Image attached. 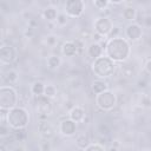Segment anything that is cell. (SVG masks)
<instances>
[{"instance_id": "obj_1", "label": "cell", "mask_w": 151, "mask_h": 151, "mask_svg": "<svg viewBox=\"0 0 151 151\" xmlns=\"http://www.w3.org/2000/svg\"><path fill=\"white\" fill-rule=\"evenodd\" d=\"M104 51L105 55L113 63H124L131 54V45L123 37H113L106 42Z\"/></svg>"}, {"instance_id": "obj_2", "label": "cell", "mask_w": 151, "mask_h": 151, "mask_svg": "<svg viewBox=\"0 0 151 151\" xmlns=\"http://www.w3.org/2000/svg\"><path fill=\"white\" fill-rule=\"evenodd\" d=\"M7 125L14 130H24L29 123V113L25 107L14 106L6 113Z\"/></svg>"}, {"instance_id": "obj_3", "label": "cell", "mask_w": 151, "mask_h": 151, "mask_svg": "<svg viewBox=\"0 0 151 151\" xmlns=\"http://www.w3.org/2000/svg\"><path fill=\"white\" fill-rule=\"evenodd\" d=\"M116 63H113L111 59H109L106 55H101L93 60L92 63V72L98 79H106L113 76L116 72Z\"/></svg>"}, {"instance_id": "obj_4", "label": "cell", "mask_w": 151, "mask_h": 151, "mask_svg": "<svg viewBox=\"0 0 151 151\" xmlns=\"http://www.w3.org/2000/svg\"><path fill=\"white\" fill-rule=\"evenodd\" d=\"M18 92L12 86H0V110L8 111L17 106Z\"/></svg>"}, {"instance_id": "obj_5", "label": "cell", "mask_w": 151, "mask_h": 151, "mask_svg": "<svg viewBox=\"0 0 151 151\" xmlns=\"http://www.w3.org/2000/svg\"><path fill=\"white\" fill-rule=\"evenodd\" d=\"M94 101H96V105L100 110H103V111H111L117 105V96H116V93L113 91L107 88L104 92H101L99 94H96Z\"/></svg>"}, {"instance_id": "obj_6", "label": "cell", "mask_w": 151, "mask_h": 151, "mask_svg": "<svg viewBox=\"0 0 151 151\" xmlns=\"http://www.w3.org/2000/svg\"><path fill=\"white\" fill-rule=\"evenodd\" d=\"M93 28L97 34L103 38H106L113 31V22L107 17H98L93 22Z\"/></svg>"}, {"instance_id": "obj_7", "label": "cell", "mask_w": 151, "mask_h": 151, "mask_svg": "<svg viewBox=\"0 0 151 151\" xmlns=\"http://www.w3.org/2000/svg\"><path fill=\"white\" fill-rule=\"evenodd\" d=\"M85 2L83 0H67L64 5V13L67 18H79L84 13Z\"/></svg>"}, {"instance_id": "obj_8", "label": "cell", "mask_w": 151, "mask_h": 151, "mask_svg": "<svg viewBox=\"0 0 151 151\" xmlns=\"http://www.w3.org/2000/svg\"><path fill=\"white\" fill-rule=\"evenodd\" d=\"M17 59V50L12 45L0 46V63L4 65H11Z\"/></svg>"}, {"instance_id": "obj_9", "label": "cell", "mask_w": 151, "mask_h": 151, "mask_svg": "<svg viewBox=\"0 0 151 151\" xmlns=\"http://www.w3.org/2000/svg\"><path fill=\"white\" fill-rule=\"evenodd\" d=\"M125 35H126V40L129 41H132V42H134V41H138V40H140L142 39V37H143V28H142V26L139 25V24H137V22H130L127 26H126V28H125Z\"/></svg>"}, {"instance_id": "obj_10", "label": "cell", "mask_w": 151, "mask_h": 151, "mask_svg": "<svg viewBox=\"0 0 151 151\" xmlns=\"http://www.w3.org/2000/svg\"><path fill=\"white\" fill-rule=\"evenodd\" d=\"M59 131L65 137H72L76 134L77 131V123H74L71 119H64L59 124Z\"/></svg>"}, {"instance_id": "obj_11", "label": "cell", "mask_w": 151, "mask_h": 151, "mask_svg": "<svg viewBox=\"0 0 151 151\" xmlns=\"http://www.w3.org/2000/svg\"><path fill=\"white\" fill-rule=\"evenodd\" d=\"M38 131H39L40 136L44 139H47V140L54 134V129L51 125V123L47 122V120H40L38 123Z\"/></svg>"}, {"instance_id": "obj_12", "label": "cell", "mask_w": 151, "mask_h": 151, "mask_svg": "<svg viewBox=\"0 0 151 151\" xmlns=\"http://www.w3.org/2000/svg\"><path fill=\"white\" fill-rule=\"evenodd\" d=\"M68 119L73 120L74 123H80L85 119V110L80 106H73L68 111Z\"/></svg>"}, {"instance_id": "obj_13", "label": "cell", "mask_w": 151, "mask_h": 151, "mask_svg": "<svg viewBox=\"0 0 151 151\" xmlns=\"http://www.w3.org/2000/svg\"><path fill=\"white\" fill-rule=\"evenodd\" d=\"M78 52H79V50H78L74 41H66L61 46V53L65 57H68V58L74 57V55L78 54Z\"/></svg>"}, {"instance_id": "obj_14", "label": "cell", "mask_w": 151, "mask_h": 151, "mask_svg": "<svg viewBox=\"0 0 151 151\" xmlns=\"http://www.w3.org/2000/svg\"><path fill=\"white\" fill-rule=\"evenodd\" d=\"M103 51H104V47L101 46L100 42H91L87 47V54L90 58H92L93 60L101 57L103 55Z\"/></svg>"}, {"instance_id": "obj_15", "label": "cell", "mask_w": 151, "mask_h": 151, "mask_svg": "<svg viewBox=\"0 0 151 151\" xmlns=\"http://www.w3.org/2000/svg\"><path fill=\"white\" fill-rule=\"evenodd\" d=\"M38 100H37V105H38V109L40 110V112L45 116L50 114L51 110H52V105H51V100L48 98H46L45 96H40V97H37Z\"/></svg>"}, {"instance_id": "obj_16", "label": "cell", "mask_w": 151, "mask_h": 151, "mask_svg": "<svg viewBox=\"0 0 151 151\" xmlns=\"http://www.w3.org/2000/svg\"><path fill=\"white\" fill-rule=\"evenodd\" d=\"M58 9L53 6H48L46 7L44 11H42V17L48 21V22H54L57 20V17H58Z\"/></svg>"}, {"instance_id": "obj_17", "label": "cell", "mask_w": 151, "mask_h": 151, "mask_svg": "<svg viewBox=\"0 0 151 151\" xmlns=\"http://www.w3.org/2000/svg\"><path fill=\"white\" fill-rule=\"evenodd\" d=\"M18 79V72L15 70H8L2 74V80L6 86H11Z\"/></svg>"}, {"instance_id": "obj_18", "label": "cell", "mask_w": 151, "mask_h": 151, "mask_svg": "<svg viewBox=\"0 0 151 151\" xmlns=\"http://www.w3.org/2000/svg\"><path fill=\"white\" fill-rule=\"evenodd\" d=\"M109 88V85L105 80L103 79H96L93 83H92V91L94 94H99L101 92H104L105 90Z\"/></svg>"}, {"instance_id": "obj_19", "label": "cell", "mask_w": 151, "mask_h": 151, "mask_svg": "<svg viewBox=\"0 0 151 151\" xmlns=\"http://www.w3.org/2000/svg\"><path fill=\"white\" fill-rule=\"evenodd\" d=\"M46 64H47V67L50 70H57L61 65V58L57 54H51V55L47 57Z\"/></svg>"}, {"instance_id": "obj_20", "label": "cell", "mask_w": 151, "mask_h": 151, "mask_svg": "<svg viewBox=\"0 0 151 151\" xmlns=\"http://www.w3.org/2000/svg\"><path fill=\"white\" fill-rule=\"evenodd\" d=\"M122 15H123V18H124L125 20H127V21H132V22H133V21L136 20V17H137V11H136L134 7H132V6H127V7H125V8L123 9Z\"/></svg>"}, {"instance_id": "obj_21", "label": "cell", "mask_w": 151, "mask_h": 151, "mask_svg": "<svg viewBox=\"0 0 151 151\" xmlns=\"http://www.w3.org/2000/svg\"><path fill=\"white\" fill-rule=\"evenodd\" d=\"M44 88H45V84H44L42 81L38 80V81H34V83L32 84V86H31V92H32L33 96L40 97V96L44 94Z\"/></svg>"}, {"instance_id": "obj_22", "label": "cell", "mask_w": 151, "mask_h": 151, "mask_svg": "<svg viewBox=\"0 0 151 151\" xmlns=\"http://www.w3.org/2000/svg\"><path fill=\"white\" fill-rule=\"evenodd\" d=\"M57 94V87L52 84H48V85H45V88H44V94L46 98L51 99V98H54Z\"/></svg>"}, {"instance_id": "obj_23", "label": "cell", "mask_w": 151, "mask_h": 151, "mask_svg": "<svg viewBox=\"0 0 151 151\" xmlns=\"http://www.w3.org/2000/svg\"><path fill=\"white\" fill-rule=\"evenodd\" d=\"M76 144H77V146H78L80 150H84V149L90 144L87 136H85V134H79V136L76 138Z\"/></svg>"}, {"instance_id": "obj_24", "label": "cell", "mask_w": 151, "mask_h": 151, "mask_svg": "<svg viewBox=\"0 0 151 151\" xmlns=\"http://www.w3.org/2000/svg\"><path fill=\"white\" fill-rule=\"evenodd\" d=\"M120 71H122V73L125 77H133V74H134V70H133V66L132 65L122 64L120 65Z\"/></svg>"}, {"instance_id": "obj_25", "label": "cell", "mask_w": 151, "mask_h": 151, "mask_svg": "<svg viewBox=\"0 0 151 151\" xmlns=\"http://www.w3.org/2000/svg\"><path fill=\"white\" fill-rule=\"evenodd\" d=\"M81 151H107L101 144H99V143H90L84 150H81Z\"/></svg>"}, {"instance_id": "obj_26", "label": "cell", "mask_w": 151, "mask_h": 151, "mask_svg": "<svg viewBox=\"0 0 151 151\" xmlns=\"http://www.w3.org/2000/svg\"><path fill=\"white\" fill-rule=\"evenodd\" d=\"M92 5L97 9L103 11V9H106L110 6V2H109V0H94V1H92Z\"/></svg>"}, {"instance_id": "obj_27", "label": "cell", "mask_w": 151, "mask_h": 151, "mask_svg": "<svg viewBox=\"0 0 151 151\" xmlns=\"http://www.w3.org/2000/svg\"><path fill=\"white\" fill-rule=\"evenodd\" d=\"M57 24H59V25H65L66 22H67V17H66V14L65 13H60V14H58V17H57Z\"/></svg>"}, {"instance_id": "obj_28", "label": "cell", "mask_w": 151, "mask_h": 151, "mask_svg": "<svg viewBox=\"0 0 151 151\" xmlns=\"http://www.w3.org/2000/svg\"><path fill=\"white\" fill-rule=\"evenodd\" d=\"M140 105L145 109H149L150 107V98L147 94H144L142 96V100H140Z\"/></svg>"}, {"instance_id": "obj_29", "label": "cell", "mask_w": 151, "mask_h": 151, "mask_svg": "<svg viewBox=\"0 0 151 151\" xmlns=\"http://www.w3.org/2000/svg\"><path fill=\"white\" fill-rule=\"evenodd\" d=\"M57 37L55 35H48L47 37V39H46V42H47V45H50V46H54L55 44H57Z\"/></svg>"}, {"instance_id": "obj_30", "label": "cell", "mask_w": 151, "mask_h": 151, "mask_svg": "<svg viewBox=\"0 0 151 151\" xmlns=\"http://www.w3.org/2000/svg\"><path fill=\"white\" fill-rule=\"evenodd\" d=\"M40 147H41V151H50V147H51V145H50V142H48L47 139H45V140L41 143Z\"/></svg>"}, {"instance_id": "obj_31", "label": "cell", "mask_w": 151, "mask_h": 151, "mask_svg": "<svg viewBox=\"0 0 151 151\" xmlns=\"http://www.w3.org/2000/svg\"><path fill=\"white\" fill-rule=\"evenodd\" d=\"M145 71L147 73H151V59L150 58H147L145 61Z\"/></svg>"}, {"instance_id": "obj_32", "label": "cell", "mask_w": 151, "mask_h": 151, "mask_svg": "<svg viewBox=\"0 0 151 151\" xmlns=\"http://www.w3.org/2000/svg\"><path fill=\"white\" fill-rule=\"evenodd\" d=\"M0 151H7L6 150V146L4 144H0Z\"/></svg>"}, {"instance_id": "obj_33", "label": "cell", "mask_w": 151, "mask_h": 151, "mask_svg": "<svg viewBox=\"0 0 151 151\" xmlns=\"http://www.w3.org/2000/svg\"><path fill=\"white\" fill-rule=\"evenodd\" d=\"M110 151H118V150H117L116 147H113V146H111V147H110Z\"/></svg>"}, {"instance_id": "obj_34", "label": "cell", "mask_w": 151, "mask_h": 151, "mask_svg": "<svg viewBox=\"0 0 151 151\" xmlns=\"http://www.w3.org/2000/svg\"><path fill=\"white\" fill-rule=\"evenodd\" d=\"M143 151H150V149H145V150H143Z\"/></svg>"}, {"instance_id": "obj_35", "label": "cell", "mask_w": 151, "mask_h": 151, "mask_svg": "<svg viewBox=\"0 0 151 151\" xmlns=\"http://www.w3.org/2000/svg\"><path fill=\"white\" fill-rule=\"evenodd\" d=\"M0 38H1V32H0Z\"/></svg>"}]
</instances>
